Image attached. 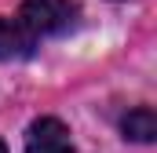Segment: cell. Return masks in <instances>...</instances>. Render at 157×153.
I'll list each match as a JSON object with an SVG mask.
<instances>
[{"instance_id":"7a4b0ae2","label":"cell","mask_w":157,"mask_h":153,"mask_svg":"<svg viewBox=\"0 0 157 153\" xmlns=\"http://www.w3.org/2000/svg\"><path fill=\"white\" fill-rule=\"evenodd\" d=\"M26 153H73L70 131L59 117H40L26 131Z\"/></svg>"},{"instance_id":"5b68a950","label":"cell","mask_w":157,"mask_h":153,"mask_svg":"<svg viewBox=\"0 0 157 153\" xmlns=\"http://www.w3.org/2000/svg\"><path fill=\"white\" fill-rule=\"evenodd\" d=\"M0 153H7V146H4V142H0Z\"/></svg>"},{"instance_id":"3957f363","label":"cell","mask_w":157,"mask_h":153,"mask_svg":"<svg viewBox=\"0 0 157 153\" xmlns=\"http://www.w3.org/2000/svg\"><path fill=\"white\" fill-rule=\"evenodd\" d=\"M33 47H37V40L18 26V18H4V15H0V58H4V62H11V58H29Z\"/></svg>"},{"instance_id":"277c9868","label":"cell","mask_w":157,"mask_h":153,"mask_svg":"<svg viewBox=\"0 0 157 153\" xmlns=\"http://www.w3.org/2000/svg\"><path fill=\"white\" fill-rule=\"evenodd\" d=\"M121 131L132 142H154L157 139V113L150 106H135V110H128L121 117Z\"/></svg>"},{"instance_id":"6da1fadb","label":"cell","mask_w":157,"mask_h":153,"mask_svg":"<svg viewBox=\"0 0 157 153\" xmlns=\"http://www.w3.org/2000/svg\"><path fill=\"white\" fill-rule=\"evenodd\" d=\"M77 22V0H26L18 11V26L33 40L59 37Z\"/></svg>"}]
</instances>
